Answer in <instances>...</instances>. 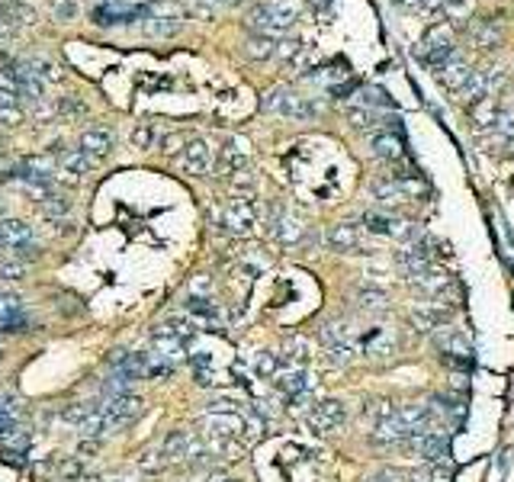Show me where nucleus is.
Returning a JSON list of instances; mask_svg holds the SVG:
<instances>
[{
    "label": "nucleus",
    "mask_w": 514,
    "mask_h": 482,
    "mask_svg": "<svg viewBox=\"0 0 514 482\" xmlns=\"http://www.w3.org/2000/svg\"><path fill=\"white\" fill-rule=\"evenodd\" d=\"M261 109L263 113H280V116H289V119H312L318 116V103H312L308 96H299L286 87H273L267 96L261 100Z\"/></svg>",
    "instance_id": "obj_1"
},
{
    "label": "nucleus",
    "mask_w": 514,
    "mask_h": 482,
    "mask_svg": "<svg viewBox=\"0 0 514 482\" xmlns=\"http://www.w3.org/2000/svg\"><path fill=\"white\" fill-rule=\"evenodd\" d=\"M370 418H373V441L376 443H405L408 431H405L398 408L392 402H376L370 405Z\"/></svg>",
    "instance_id": "obj_2"
},
{
    "label": "nucleus",
    "mask_w": 514,
    "mask_h": 482,
    "mask_svg": "<svg viewBox=\"0 0 514 482\" xmlns=\"http://www.w3.org/2000/svg\"><path fill=\"white\" fill-rule=\"evenodd\" d=\"M434 341H437V351H440L443 363L460 366V370H469V366H473V344H469L456 328H443Z\"/></svg>",
    "instance_id": "obj_3"
},
{
    "label": "nucleus",
    "mask_w": 514,
    "mask_h": 482,
    "mask_svg": "<svg viewBox=\"0 0 514 482\" xmlns=\"http://www.w3.org/2000/svg\"><path fill=\"white\" fill-rule=\"evenodd\" d=\"M411 450H415L418 456H421L424 463H440V460H447V450H450V443H447V434H443L440 428H430V431H418V434H411L408 441Z\"/></svg>",
    "instance_id": "obj_4"
},
{
    "label": "nucleus",
    "mask_w": 514,
    "mask_h": 482,
    "mask_svg": "<svg viewBox=\"0 0 514 482\" xmlns=\"http://www.w3.org/2000/svg\"><path fill=\"white\" fill-rule=\"evenodd\" d=\"M344 421H347V408L338 398H325V402H318L308 411V424H312L318 434H331V431L341 428Z\"/></svg>",
    "instance_id": "obj_5"
},
{
    "label": "nucleus",
    "mask_w": 514,
    "mask_h": 482,
    "mask_svg": "<svg viewBox=\"0 0 514 482\" xmlns=\"http://www.w3.org/2000/svg\"><path fill=\"white\" fill-rule=\"evenodd\" d=\"M51 171H55V164H51V158H45V154H32V158H23L16 164V177L26 180L29 186H36V190H45V186L51 184Z\"/></svg>",
    "instance_id": "obj_6"
},
{
    "label": "nucleus",
    "mask_w": 514,
    "mask_h": 482,
    "mask_svg": "<svg viewBox=\"0 0 514 482\" xmlns=\"http://www.w3.org/2000/svg\"><path fill=\"white\" fill-rule=\"evenodd\" d=\"M141 408H145V402H141L138 396H128V392H126V396H113V398H106V402H103V415L109 418L113 431L122 428V424H128L132 418H138Z\"/></svg>",
    "instance_id": "obj_7"
},
{
    "label": "nucleus",
    "mask_w": 514,
    "mask_h": 482,
    "mask_svg": "<svg viewBox=\"0 0 514 482\" xmlns=\"http://www.w3.org/2000/svg\"><path fill=\"white\" fill-rule=\"evenodd\" d=\"M244 23L254 29V36H270V39H280L283 32H289V26L283 23L280 16L273 13V6L270 4H257L254 10L248 13V19Z\"/></svg>",
    "instance_id": "obj_8"
},
{
    "label": "nucleus",
    "mask_w": 514,
    "mask_h": 482,
    "mask_svg": "<svg viewBox=\"0 0 514 482\" xmlns=\"http://www.w3.org/2000/svg\"><path fill=\"white\" fill-rule=\"evenodd\" d=\"M161 453L171 456V460H193V456H203V447H199V441L190 431H171Z\"/></svg>",
    "instance_id": "obj_9"
},
{
    "label": "nucleus",
    "mask_w": 514,
    "mask_h": 482,
    "mask_svg": "<svg viewBox=\"0 0 514 482\" xmlns=\"http://www.w3.org/2000/svg\"><path fill=\"white\" fill-rule=\"evenodd\" d=\"M180 164H183L186 174H209L212 171V148L206 145L203 139H193L183 145V158H180Z\"/></svg>",
    "instance_id": "obj_10"
},
{
    "label": "nucleus",
    "mask_w": 514,
    "mask_h": 482,
    "mask_svg": "<svg viewBox=\"0 0 514 482\" xmlns=\"http://www.w3.org/2000/svg\"><path fill=\"white\" fill-rule=\"evenodd\" d=\"M218 225H222L225 231H231V235H248L251 225H254V209H251L244 199H241V203L235 199V203L225 209V216L218 219Z\"/></svg>",
    "instance_id": "obj_11"
},
{
    "label": "nucleus",
    "mask_w": 514,
    "mask_h": 482,
    "mask_svg": "<svg viewBox=\"0 0 514 482\" xmlns=\"http://www.w3.org/2000/svg\"><path fill=\"white\" fill-rule=\"evenodd\" d=\"M0 244H4L10 254L16 248H23V244H32V225L19 222V219H4V222H0Z\"/></svg>",
    "instance_id": "obj_12"
},
{
    "label": "nucleus",
    "mask_w": 514,
    "mask_h": 482,
    "mask_svg": "<svg viewBox=\"0 0 514 482\" xmlns=\"http://www.w3.org/2000/svg\"><path fill=\"white\" fill-rule=\"evenodd\" d=\"M325 238L334 251H357L360 248V225L338 222V225H331V231H328Z\"/></svg>",
    "instance_id": "obj_13"
},
{
    "label": "nucleus",
    "mask_w": 514,
    "mask_h": 482,
    "mask_svg": "<svg viewBox=\"0 0 514 482\" xmlns=\"http://www.w3.org/2000/svg\"><path fill=\"white\" fill-rule=\"evenodd\" d=\"M370 148H373V154H376V158H383V161H398L405 154L402 151V148H405L402 135H392V132L370 135Z\"/></svg>",
    "instance_id": "obj_14"
},
{
    "label": "nucleus",
    "mask_w": 514,
    "mask_h": 482,
    "mask_svg": "<svg viewBox=\"0 0 514 482\" xmlns=\"http://www.w3.org/2000/svg\"><path fill=\"white\" fill-rule=\"evenodd\" d=\"M469 74H473V68H469V64L463 61V58H453V61H450V64H443V68H440V74H437V77H440V84H443V87H447V90H453V94H460V90L466 87Z\"/></svg>",
    "instance_id": "obj_15"
},
{
    "label": "nucleus",
    "mask_w": 514,
    "mask_h": 482,
    "mask_svg": "<svg viewBox=\"0 0 514 482\" xmlns=\"http://www.w3.org/2000/svg\"><path fill=\"white\" fill-rule=\"evenodd\" d=\"M206 431H209L212 437H235L244 431V418L238 415H209L206 418Z\"/></svg>",
    "instance_id": "obj_16"
},
{
    "label": "nucleus",
    "mask_w": 514,
    "mask_h": 482,
    "mask_svg": "<svg viewBox=\"0 0 514 482\" xmlns=\"http://www.w3.org/2000/svg\"><path fill=\"white\" fill-rule=\"evenodd\" d=\"M469 39H473L479 49H495V45L501 42V26H498V19H495V16L479 19V23L469 29Z\"/></svg>",
    "instance_id": "obj_17"
},
{
    "label": "nucleus",
    "mask_w": 514,
    "mask_h": 482,
    "mask_svg": "<svg viewBox=\"0 0 514 482\" xmlns=\"http://www.w3.org/2000/svg\"><path fill=\"white\" fill-rule=\"evenodd\" d=\"M273 379H276V386H280V392H286V396H302V392L308 389V373L302 370V366L280 370Z\"/></svg>",
    "instance_id": "obj_18"
},
{
    "label": "nucleus",
    "mask_w": 514,
    "mask_h": 482,
    "mask_svg": "<svg viewBox=\"0 0 514 482\" xmlns=\"http://www.w3.org/2000/svg\"><path fill=\"white\" fill-rule=\"evenodd\" d=\"M466 109H469V122H473L475 132H482V129H488V126L495 129V119H498V106H495V96H485V100L473 103V106H466Z\"/></svg>",
    "instance_id": "obj_19"
},
{
    "label": "nucleus",
    "mask_w": 514,
    "mask_h": 482,
    "mask_svg": "<svg viewBox=\"0 0 514 482\" xmlns=\"http://www.w3.org/2000/svg\"><path fill=\"white\" fill-rule=\"evenodd\" d=\"M109 148H113V135L106 129H87L81 135V151H87L90 158H103Z\"/></svg>",
    "instance_id": "obj_20"
},
{
    "label": "nucleus",
    "mask_w": 514,
    "mask_h": 482,
    "mask_svg": "<svg viewBox=\"0 0 514 482\" xmlns=\"http://www.w3.org/2000/svg\"><path fill=\"white\" fill-rule=\"evenodd\" d=\"M180 26H183V19L177 16V13H167V16H161V13H151V16L145 19V32L148 36H177Z\"/></svg>",
    "instance_id": "obj_21"
},
{
    "label": "nucleus",
    "mask_w": 514,
    "mask_h": 482,
    "mask_svg": "<svg viewBox=\"0 0 514 482\" xmlns=\"http://www.w3.org/2000/svg\"><path fill=\"white\" fill-rule=\"evenodd\" d=\"M276 58H283V61L293 64V68H302V64L308 61V51L299 39H280V42H276Z\"/></svg>",
    "instance_id": "obj_22"
},
{
    "label": "nucleus",
    "mask_w": 514,
    "mask_h": 482,
    "mask_svg": "<svg viewBox=\"0 0 514 482\" xmlns=\"http://www.w3.org/2000/svg\"><path fill=\"white\" fill-rule=\"evenodd\" d=\"M411 321H415L421 331H434V328H443V321H447V308H440V306L415 308V312H411Z\"/></svg>",
    "instance_id": "obj_23"
},
{
    "label": "nucleus",
    "mask_w": 514,
    "mask_h": 482,
    "mask_svg": "<svg viewBox=\"0 0 514 482\" xmlns=\"http://www.w3.org/2000/svg\"><path fill=\"white\" fill-rule=\"evenodd\" d=\"M90 167H94V158H90L87 151H81V148L61 154V171L68 174V177H84Z\"/></svg>",
    "instance_id": "obj_24"
},
{
    "label": "nucleus",
    "mask_w": 514,
    "mask_h": 482,
    "mask_svg": "<svg viewBox=\"0 0 514 482\" xmlns=\"http://www.w3.org/2000/svg\"><path fill=\"white\" fill-rule=\"evenodd\" d=\"M302 77H312V81H318V84H328V90H334L341 81H347V64L344 61H331V64H325L321 71H306Z\"/></svg>",
    "instance_id": "obj_25"
},
{
    "label": "nucleus",
    "mask_w": 514,
    "mask_h": 482,
    "mask_svg": "<svg viewBox=\"0 0 514 482\" xmlns=\"http://www.w3.org/2000/svg\"><path fill=\"white\" fill-rule=\"evenodd\" d=\"M415 283L424 289V293H430V296H443V293H447V286H450L447 273H440V270H434V267L421 270V273L415 276Z\"/></svg>",
    "instance_id": "obj_26"
},
{
    "label": "nucleus",
    "mask_w": 514,
    "mask_h": 482,
    "mask_svg": "<svg viewBox=\"0 0 514 482\" xmlns=\"http://www.w3.org/2000/svg\"><path fill=\"white\" fill-rule=\"evenodd\" d=\"M244 164H248V154L238 148V141H228V145L222 148V158H218V171L222 174H238Z\"/></svg>",
    "instance_id": "obj_27"
},
{
    "label": "nucleus",
    "mask_w": 514,
    "mask_h": 482,
    "mask_svg": "<svg viewBox=\"0 0 514 482\" xmlns=\"http://www.w3.org/2000/svg\"><path fill=\"white\" fill-rule=\"evenodd\" d=\"M244 51H248L251 58H273L276 55V39H270V36H251L248 39V45H244Z\"/></svg>",
    "instance_id": "obj_28"
},
{
    "label": "nucleus",
    "mask_w": 514,
    "mask_h": 482,
    "mask_svg": "<svg viewBox=\"0 0 514 482\" xmlns=\"http://www.w3.org/2000/svg\"><path fill=\"white\" fill-rule=\"evenodd\" d=\"M447 45H450V26L447 23H434L428 32H424V51L447 49Z\"/></svg>",
    "instance_id": "obj_29"
},
{
    "label": "nucleus",
    "mask_w": 514,
    "mask_h": 482,
    "mask_svg": "<svg viewBox=\"0 0 514 482\" xmlns=\"http://www.w3.org/2000/svg\"><path fill=\"white\" fill-rule=\"evenodd\" d=\"M94 408H96L94 402H74V405H68V408L61 411V418H64L68 424H77V431H81V428H84V421H87V418L94 415Z\"/></svg>",
    "instance_id": "obj_30"
},
{
    "label": "nucleus",
    "mask_w": 514,
    "mask_h": 482,
    "mask_svg": "<svg viewBox=\"0 0 514 482\" xmlns=\"http://www.w3.org/2000/svg\"><path fill=\"white\" fill-rule=\"evenodd\" d=\"M19 424V405L16 398H0V434Z\"/></svg>",
    "instance_id": "obj_31"
},
{
    "label": "nucleus",
    "mask_w": 514,
    "mask_h": 482,
    "mask_svg": "<svg viewBox=\"0 0 514 482\" xmlns=\"http://www.w3.org/2000/svg\"><path fill=\"white\" fill-rule=\"evenodd\" d=\"M392 222H395V216H386V212H366L363 216L366 231H373V235H389Z\"/></svg>",
    "instance_id": "obj_32"
},
{
    "label": "nucleus",
    "mask_w": 514,
    "mask_h": 482,
    "mask_svg": "<svg viewBox=\"0 0 514 482\" xmlns=\"http://www.w3.org/2000/svg\"><path fill=\"white\" fill-rule=\"evenodd\" d=\"M154 141H158V129H154V122H141V126H135V132H132V145L135 148L148 151V148H154Z\"/></svg>",
    "instance_id": "obj_33"
},
{
    "label": "nucleus",
    "mask_w": 514,
    "mask_h": 482,
    "mask_svg": "<svg viewBox=\"0 0 514 482\" xmlns=\"http://www.w3.org/2000/svg\"><path fill=\"white\" fill-rule=\"evenodd\" d=\"M186 312H193V315H199V318H218V308H216V302L212 299H203V296H190L186 299Z\"/></svg>",
    "instance_id": "obj_34"
},
{
    "label": "nucleus",
    "mask_w": 514,
    "mask_h": 482,
    "mask_svg": "<svg viewBox=\"0 0 514 482\" xmlns=\"http://www.w3.org/2000/svg\"><path fill=\"white\" fill-rule=\"evenodd\" d=\"M0 443H4L6 450H26L29 447V431H26L23 424H16V428H10L6 434H0Z\"/></svg>",
    "instance_id": "obj_35"
},
{
    "label": "nucleus",
    "mask_w": 514,
    "mask_h": 482,
    "mask_svg": "<svg viewBox=\"0 0 514 482\" xmlns=\"http://www.w3.org/2000/svg\"><path fill=\"white\" fill-rule=\"evenodd\" d=\"M473 0H453V4L443 6V16L450 19V23H463V19L473 16Z\"/></svg>",
    "instance_id": "obj_36"
},
{
    "label": "nucleus",
    "mask_w": 514,
    "mask_h": 482,
    "mask_svg": "<svg viewBox=\"0 0 514 482\" xmlns=\"http://www.w3.org/2000/svg\"><path fill=\"white\" fill-rule=\"evenodd\" d=\"M360 103H363L366 109H379V106H389V96H386V90L383 87H366V90H360Z\"/></svg>",
    "instance_id": "obj_37"
},
{
    "label": "nucleus",
    "mask_w": 514,
    "mask_h": 482,
    "mask_svg": "<svg viewBox=\"0 0 514 482\" xmlns=\"http://www.w3.org/2000/svg\"><path fill=\"white\" fill-rule=\"evenodd\" d=\"M254 366H257V373H261L263 379H273L276 373H280V360H276V353H257Z\"/></svg>",
    "instance_id": "obj_38"
},
{
    "label": "nucleus",
    "mask_w": 514,
    "mask_h": 482,
    "mask_svg": "<svg viewBox=\"0 0 514 482\" xmlns=\"http://www.w3.org/2000/svg\"><path fill=\"white\" fill-rule=\"evenodd\" d=\"M347 119H351L357 129H366L379 119V113L376 109H366V106H353V109H347Z\"/></svg>",
    "instance_id": "obj_39"
},
{
    "label": "nucleus",
    "mask_w": 514,
    "mask_h": 482,
    "mask_svg": "<svg viewBox=\"0 0 514 482\" xmlns=\"http://www.w3.org/2000/svg\"><path fill=\"white\" fill-rule=\"evenodd\" d=\"M270 6H273V13H276V16H280L286 26H293L296 16H299V4H293V0H273Z\"/></svg>",
    "instance_id": "obj_40"
},
{
    "label": "nucleus",
    "mask_w": 514,
    "mask_h": 482,
    "mask_svg": "<svg viewBox=\"0 0 514 482\" xmlns=\"http://www.w3.org/2000/svg\"><path fill=\"white\" fill-rule=\"evenodd\" d=\"M495 135H501V139H514V109H498Z\"/></svg>",
    "instance_id": "obj_41"
},
{
    "label": "nucleus",
    "mask_w": 514,
    "mask_h": 482,
    "mask_svg": "<svg viewBox=\"0 0 514 482\" xmlns=\"http://www.w3.org/2000/svg\"><path fill=\"white\" fill-rule=\"evenodd\" d=\"M383 302H386L383 289H376V286H363V289H360V306H363V308H383Z\"/></svg>",
    "instance_id": "obj_42"
},
{
    "label": "nucleus",
    "mask_w": 514,
    "mask_h": 482,
    "mask_svg": "<svg viewBox=\"0 0 514 482\" xmlns=\"http://www.w3.org/2000/svg\"><path fill=\"white\" fill-rule=\"evenodd\" d=\"M42 209H45V216H64V212L71 209V203L64 196H45L42 199Z\"/></svg>",
    "instance_id": "obj_43"
},
{
    "label": "nucleus",
    "mask_w": 514,
    "mask_h": 482,
    "mask_svg": "<svg viewBox=\"0 0 514 482\" xmlns=\"http://www.w3.org/2000/svg\"><path fill=\"white\" fill-rule=\"evenodd\" d=\"M19 312H23V306H19L16 296H0V321L13 318V315H19Z\"/></svg>",
    "instance_id": "obj_44"
},
{
    "label": "nucleus",
    "mask_w": 514,
    "mask_h": 482,
    "mask_svg": "<svg viewBox=\"0 0 514 482\" xmlns=\"http://www.w3.org/2000/svg\"><path fill=\"white\" fill-rule=\"evenodd\" d=\"M453 479V463L450 460H440L430 466V482H450Z\"/></svg>",
    "instance_id": "obj_45"
},
{
    "label": "nucleus",
    "mask_w": 514,
    "mask_h": 482,
    "mask_svg": "<svg viewBox=\"0 0 514 482\" xmlns=\"http://www.w3.org/2000/svg\"><path fill=\"white\" fill-rule=\"evenodd\" d=\"M23 273V263H0V276H4V280H16V276Z\"/></svg>",
    "instance_id": "obj_46"
},
{
    "label": "nucleus",
    "mask_w": 514,
    "mask_h": 482,
    "mask_svg": "<svg viewBox=\"0 0 514 482\" xmlns=\"http://www.w3.org/2000/svg\"><path fill=\"white\" fill-rule=\"evenodd\" d=\"M353 90H360V84H357V81H344V84H338V87L331 90V96H338V100H341V96L353 94Z\"/></svg>",
    "instance_id": "obj_47"
},
{
    "label": "nucleus",
    "mask_w": 514,
    "mask_h": 482,
    "mask_svg": "<svg viewBox=\"0 0 514 482\" xmlns=\"http://www.w3.org/2000/svg\"><path fill=\"white\" fill-rule=\"evenodd\" d=\"M0 122H4V126H16L19 122V109L13 106V109H0Z\"/></svg>",
    "instance_id": "obj_48"
},
{
    "label": "nucleus",
    "mask_w": 514,
    "mask_h": 482,
    "mask_svg": "<svg viewBox=\"0 0 514 482\" xmlns=\"http://www.w3.org/2000/svg\"><path fill=\"white\" fill-rule=\"evenodd\" d=\"M366 482H398V473H392V469H383V473L370 476Z\"/></svg>",
    "instance_id": "obj_49"
},
{
    "label": "nucleus",
    "mask_w": 514,
    "mask_h": 482,
    "mask_svg": "<svg viewBox=\"0 0 514 482\" xmlns=\"http://www.w3.org/2000/svg\"><path fill=\"white\" fill-rule=\"evenodd\" d=\"M447 4H453V0H421L418 6H424V10H443Z\"/></svg>",
    "instance_id": "obj_50"
},
{
    "label": "nucleus",
    "mask_w": 514,
    "mask_h": 482,
    "mask_svg": "<svg viewBox=\"0 0 514 482\" xmlns=\"http://www.w3.org/2000/svg\"><path fill=\"white\" fill-rule=\"evenodd\" d=\"M0 90H6V94H13V90H16V81H13L10 74H0Z\"/></svg>",
    "instance_id": "obj_51"
},
{
    "label": "nucleus",
    "mask_w": 514,
    "mask_h": 482,
    "mask_svg": "<svg viewBox=\"0 0 514 482\" xmlns=\"http://www.w3.org/2000/svg\"><path fill=\"white\" fill-rule=\"evenodd\" d=\"M74 13H77V4H61V6H58V16H61V19L74 16Z\"/></svg>",
    "instance_id": "obj_52"
},
{
    "label": "nucleus",
    "mask_w": 514,
    "mask_h": 482,
    "mask_svg": "<svg viewBox=\"0 0 514 482\" xmlns=\"http://www.w3.org/2000/svg\"><path fill=\"white\" fill-rule=\"evenodd\" d=\"M395 4H405V6H418L421 0H395Z\"/></svg>",
    "instance_id": "obj_53"
},
{
    "label": "nucleus",
    "mask_w": 514,
    "mask_h": 482,
    "mask_svg": "<svg viewBox=\"0 0 514 482\" xmlns=\"http://www.w3.org/2000/svg\"><path fill=\"white\" fill-rule=\"evenodd\" d=\"M4 19H6V10H4V6H0V23H4Z\"/></svg>",
    "instance_id": "obj_54"
},
{
    "label": "nucleus",
    "mask_w": 514,
    "mask_h": 482,
    "mask_svg": "<svg viewBox=\"0 0 514 482\" xmlns=\"http://www.w3.org/2000/svg\"><path fill=\"white\" fill-rule=\"evenodd\" d=\"M103 4H126V0H103Z\"/></svg>",
    "instance_id": "obj_55"
},
{
    "label": "nucleus",
    "mask_w": 514,
    "mask_h": 482,
    "mask_svg": "<svg viewBox=\"0 0 514 482\" xmlns=\"http://www.w3.org/2000/svg\"><path fill=\"white\" fill-rule=\"evenodd\" d=\"M81 482H100V479H94V476H87V479H81Z\"/></svg>",
    "instance_id": "obj_56"
},
{
    "label": "nucleus",
    "mask_w": 514,
    "mask_h": 482,
    "mask_svg": "<svg viewBox=\"0 0 514 482\" xmlns=\"http://www.w3.org/2000/svg\"><path fill=\"white\" fill-rule=\"evenodd\" d=\"M199 4H216V0H199Z\"/></svg>",
    "instance_id": "obj_57"
},
{
    "label": "nucleus",
    "mask_w": 514,
    "mask_h": 482,
    "mask_svg": "<svg viewBox=\"0 0 514 482\" xmlns=\"http://www.w3.org/2000/svg\"><path fill=\"white\" fill-rule=\"evenodd\" d=\"M225 4H238V0H225Z\"/></svg>",
    "instance_id": "obj_58"
},
{
    "label": "nucleus",
    "mask_w": 514,
    "mask_h": 482,
    "mask_svg": "<svg viewBox=\"0 0 514 482\" xmlns=\"http://www.w3.org/2000/svg\"><path fill=\"white\" fill-rule=\"evenodd\" d=\"M222 482H238V479H222Z\"/></svg>",
    "instance_id": "obj_59"
}]
</instances>
